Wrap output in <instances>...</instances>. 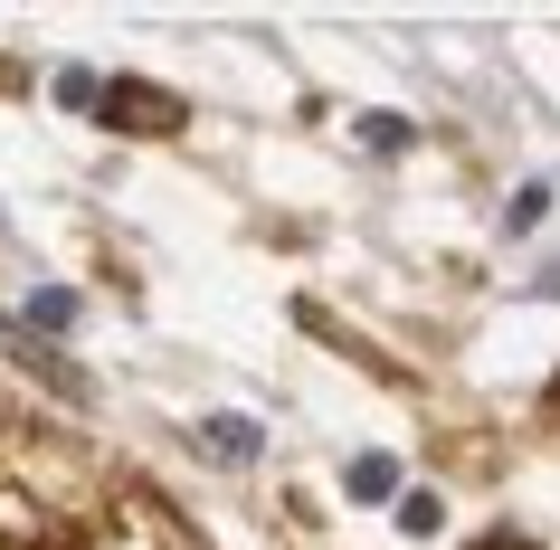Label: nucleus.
<instances>
[{
  "label": "nucleus",
  "instance_id": "8",
  "mask_svg": "<svg viewBox=\"0 0 560 550\" xmlns=\"http://www.w3.org/2000/svg\"><path fill=\"white\" fill-rule=\"evenodd\" d=\"M95 95H105V86H95L86 67H58V105H77V115H95Z\"/></svg>",
  "mask_w": 560,
  "mask_h": 550
},
{
  "label": "nucleus",
  "instance_id": "6",
  "mask_svg": "<svg viewBox=\"0 0 560 550\" xmlns=\"http://www.w3.org/2000/svg\"><path fill=\"white\" fill-rule=\"evenodd\" d=\"M438 522H446V503H438V493H399V531H418V541H428Z\"/></svg>",
  "mask_w": 560,
  "mask_h": 550
},
{
  "label": "nucleus",
  "instance_id": "5",
  "mask_svg": "<svg viewBox=\"0 0 560 550\" xmlns=\"http://www.w3.org/2000/svg\"><path fill=\"white\" fill-rule=\"evenodd\" d=\"M30 323H38V332H67V323H77V294H67V285L30 294Z\"/></svg>",
  "mask_w": 560,
  "mask_h": 550
},
{
  "label": "nucleus",
  "instance_id": "10",
  "mask_svg": "<svg viewBox=\"0 0 560 550\" xmlns=\"http://www.w3.org/2000/svg\"><path fill=\"white\" fill-rule=\"evenodd\" d=\"M541 294H560V266H551V276H541Z\"/></svg>",
  "mask_w": 560,
  "mask_h": 550
},
{
  "label": "nucleus",
  "instance_id": "4",
  "mask_svg": "<svg viewBox=\"0 0 560 550\" xmlns=\"http://www.w3.org/2000/svg\"><path fill=\"white\" fill-rule=\"evenodd\" d=\"M352 133H361L371 152H409V115H361Z\"/></svg>",
  "mask_w": 560,
  "mask_h": 550
},
{
  "label": "nucleus",
  "instance_id": "2",
  "mask_svg": "<svg viewBox=\"0 0 560 550\" xmlns=\"http://www.w3.org/2000/svg\"><path fill=\"white\" fill-rule=\"evenodd\" d=\"M200 446H209L219 465H257V446H266V436H257V418H209V428H200Z\"/></svg>",
  "mask_w": 560,
  "mask_h": 550
},
{
  "label": "nucleus",
  "instance_id": "1",
  "mask_svg": "<svg viewBox=\"0 0 560 550\" xmlns=\"http://www.w3.org/2000/svg\"><path fill=\"white\" fill-rule=\"evenodd\" d=\"M95 115L115 124V133H133V124H143V133H180V95H162V86H105V95H95Z\"/></svg>",
  "mask_w": 560,
  "mask_h": 550
},
{
  "label": "nucleus",
  "instance_id": "9",
  "mask_svg": "<svg viewBox=\"0 0 560 550\" xmlns=\"http://www.w3.org/2000/svg\"><path fill=\"white\" fill-rule=\"evenodd\" d=\"M475 550H541V541H523V531H485Z\"/></svg>",
  "mask_w": 560,
  "mask_h": 550
},
{
  "label": "nucleus",
  "instance_id": "7",
  "mask_svg": "<svg viewBox=\"0 0 560 550\" xmlns=\"http://www.w3.org/2000/svg\"><path fill=\"white\" fill-rule=\"evenodd\" d=\"M541 209H551V180H523V190H513V209H503V219H513V229H541Z\"/></svg>",
  "mask_w": 560,
  "mask_h": 550
},
{
  "label": "nucleus",
  "instance_id": "3",
  "mask_svg": "<svg viewBox=\"0 0 560 550\" xmlns=\"http://www.w3.org/2000/svg\"><path fill=\"white\" fill-rule=\"evenodd\" d=\"M342 484H352V503H389V493H399V465H389V456H352V465H342Z\"/></svg>",
  "mask_w": 560,
  "mask_h": 550
}]
</instances>
